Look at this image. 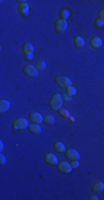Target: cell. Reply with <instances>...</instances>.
<instances>
[{
  "mask_svg": "<svg viewBox=\"0 0 104 200\" xmlns=\"http://www.w3.org/2000/svg\"><path fill=\"white\" fill-rule=\"evenodd\" d=\"M44 161H46L48 165H51V166H54V165H58V159L53 154H46L44 155Z\"/></svg>",
  "mask_w": 104,
  "mask_h": 200,
  "instance_id": "obj_9",
  "label": "cell"
},
{
  "mask_svg": "<svg viewBox=\"0 0 104 200\" xmlns=\"http://www.w3.org/2000/svg\"><path fill=\"white\" fill-rule=\"evenodd\" d=\"M18 11L22 16H27L29 13V6H28V3L26 1H19Z\"/></svg>",
  "mask_w": 104,
  "mask_h": 200,
  "instance_id": "obj_8",
  "label": "cell"
},
{
  "mask_svg": "<svg viewBox=\"0 0 104 200\" xmlns=\"http://www.w3.org/2000/svg\"><path fill=\"white\" fill-rule=\"evenodd\" d=\"M73 43H74V46L77 47V48H82V47H84V40H83V38H81V37H75L74 38V41H73Z\"/></svg>",
  "mask_w": 104,
  "mask_h": 200,
  "instance_id": "obj_18",
  "label": "cell"
},
{
  "mask_svg": "<svg viewBox=\"0 0 104 200\" xmlns=\"http://www.w3.org/2000/svg\"><path fill=\"white\" fill-rule=\"evenodd\" d=\"M65 157L69 160H71V161H73V160H79L80 154L77 150H74V149H69V150H65Z\"/></svg>",
  "mask_w": 104,
  "mask_h": 200,
  "instance_id": "obj_7",
  "label": "cell"
},
{
  "mask_svg": "<svg viewBox=\"0 0 104 200\" xmlns=\"http://www.w3.org/2000/svg\"><path fill=\"white\" fill-rule=\"evenodd\" d=\"M90 45H91L92 48H94V49H98L100 47L102 46V39L100 37H93L91 38L90 40Z\"/></svg>",
  "mask_w": 104,
  "mask_h": 200,
  "instance_id": "obj_11",
  "label": "cell"
},
{
  "mask_svg": "<svg viewBox=\"0 0 104 200\" xmlns=\"http://www.w3.org/2000/svg\"><path fill=\"white\" fill-rule=\"evenodd\" d=\"M58 170L61 173H70L72 171V167L71 163H68L65 161H61L58 163Z\"/></svg>",
  "mask_w": 104,
  "mask_h": 200,
  "instance_id": "obj_5",
  "label": "cell"
},
{
  "mask_svg": "<svg viewBox=\"0 0 104 200\" xmlns=\"http://www.w3.org/2000/svg\"><path fill=\"white\" fill-rule=\"evenodd\" d=\"M67 27H68V21L67 20H62V19L57 20V22H55V25H54L55 31L59 32V34L63 32V31L67 29Z\"/></svg>",
  "mask_w": 104,
  "mask_h": 200,
  "instance_id": "obj_6",
  "label": "cell"
},
{
  "mask_svg": "<svg viewBox=\"0 0 104 200\" xmlns=\"http://www.w3.org/2000/svg\"><path fill=\"white\" fill-rule=\"evenodd\" d=\"M62 104H63V98L59 93H54L50 99V107H51L52 110L58 111L59 109H61Z\"/></svg>",
  "mask_w": 104,
  "mask_h": 200,
  "instance_id": "obj_1",
  "label": "cell"
},
{
  "mask_svg": "<svg viewBox=\"0 0 104 200\" xmlns=\"http://www.w3.org/2000/svg\"><path fill=\"white\" fill-rule=\"evenodd\" d=\"M29 118H30V120L32 121V122L38 123V125L42 122V120H43V117L40 114H38V112H31Z\"/></svg>",
  "mask_w": 104,
  "mask_h": 200,
  "instance_id": "obj_10",
  "label": "cell"
},
{
  "mask_svg": "<svg viewBox=\"0 0 104 200\" xmlns=\"http://www.w3.org/2000/svg\"><path fill=\"white\" fill-rule=\"evenodd\" d=\"M2 149H3V142L0 141V150H2Z\"/></svg>",
  "mask_w": 104,
  "mask_h": 200,
  "instance_id": "obj_29",
  "label": "cell"
},
{
  "mask_svg": "<svg viewBox=\"0 0 104 200\" xmlns=\"http://www.w3.org/2000/svg\"><path fill=\"white\" fill-rule=\"evenodd\" d=\"M10 108V104L8 100H1L0 101V111L1 112H6V111L9 110Z\"/></svg>",
  "mask_w": 104,
  "mask_h": 200,
  "instance_id": "obj_16",
  "label": "cell"
},
{
  "mask_svg": "<svg viewBox=\"0 0 104 200\" xmlns=\"http://www.w3.org/2000/svg\"><path fill=\"white\" fill-rule=\"evenodd\" d=\"M12 127L16 130H23L29 127V123L25 118H18L12 122Z\"/></svg>",
  "mask_w": 104,
  "mask_h": 200,
  "instance_id": "obj_2",
  "label": "cell"
},
{
  "mask_svg": "<svg viewBox=\"0 0 104 200\" xmlns=\"http://www.w3.org/2000/svg\"><path fill=\"white\" fill-rule=\"evenodd\" d=\"M93 24H94V26L96 28H102L104 26V20H103V19H101V18H96Z\"/></svg>",
  "mask_w": 104,
  "mask_h": 200,
  "instance_id": "obj_20",
  "label": "cell"
},
{
  "mask_svg": "<svg viewBox=\"0 0 104 200\" xmlns=\"http://www.w3.org/2000/svg\"><path fill=\"white\" fill-rule=\"evenodd\" d=\"M62 98H63V100H65V101H70V100H71V96H69L68 93H64V95L62 96Z\"/></svg>",
  "mask_w": 104,
  "mask_h": 200,
  "instance_id": "obj_25",
  "label": "cell"
},
{
  "mask_svg": "<svg viewBox=\"0 0 104 200\" xmlns=\"http://www.w3.org/2000/svg\"><path fill=\"white\" fill-rule=\"evenodd\" d=\"M70 18V10L68 9H61L59 11V19H62V20H67V19Z\"/></svg>",
  "mask_w": 104,
  "mask_h": 200,
  "instance_id": "obj_13",
  "label": "cell"
},
{
  "mask_svg": "<svg viewBox=\"0 0 104 200\" xmlns=\"http://www.w3.org/2000/svg\"><path fill=\"white\" fill-rule=\"evenodd\" d=\"M22 50H23V55H25V53H33V46H32L30 42H26V43H23V46H22Z\"/></svg>",
  "mask_w": 104,
  "mask_h": 200,
  "instance_id": "obj_17",
  "label": "cell"
},
{
  "mask_svg": "<svg viewBox=\"0 0 104 200\" xmlns=\"http://www.w3.org/2000/svg\"><path fill=\"white\" fill-rule=\"evenodd\" d=\"M55 82L57 85L62 88H68L69 86H71V80L68 77H64V76H59V77L55 78Z\"/></svg>",
  "mask_w": 104,
  "mask_h": 200,
  "instance_id": "obj_3",
  "label": "cell"
},
{
  "mask_svg": "<svg viewBox=\"0 0 104 200\" xmlns=\"http://www.w3.org/2000/svg\"><path fill=\"white\" fill-rule=\"evenodd\" d=\"M53 148H54V150L57 151V152H65V147H64V145H63L61 141L54 142Z\"/></svg>",
  "mask_w": 104,
  "mask_h": 200,
  "instance_id": "obj_15",
  "label": "cell"
},
{
  "mask_svg": "<svg viewBox=\"0 0 104 200\" xmlns=\"http://www.w3.org/2000/svg\"><path fill=\"white\" fill-rule=\"evenodd\" d=\"M43 121L47 125H52V123H54V118L52 117V116H46V117L43 118Z\"/></svg>",
  "mask_w": 104,
  "mask_h": 200,
  "instance_id": "obj_21",
  "label": "cell"
},
{
  "mask_svg": "<svg viewBox=\"0 0 104 200\" xmlns=\"http://www.w3.org/2000/svg\"><path fill=\"white\" fill-rule=\"evenodd\" d=\"M34 67L37 68V70H43V69L46 68V62H44V61H38Z\"/></svg>",
  "mask_w": 104,
  "mask_h": 200,
  "instance_id": "obj_22",
  "label": "cell"
},
{
  "mask_svg": "<svg viewBox=\"0 0 104 200\" xmlns=\"http://www.w3.org/2000/svg\"><path fill=\"white\" fill-rule=\"evenodd\" d=\"M103 189H104V184L101 181L95 182L94 185H93V187H92V191L93 192H101V191H103Z\"/></svg>",
  "mask_w": 104,
  "mask_h": 200,
  "instance_id": "obj_14",
  "label": "cell"
},
{
  "mask_svg": "<svg viewBox=\"0 0 104 200\" xmlns=\"http://www.w3.org/2000/svg\"><path fill=\"white\" fill-rule=\"evenodd\" d=\"M0 161H1V165H5L6 163V157L3 156V155H0Z\"/></svg>",
  "mask_w": 104,
  "mask_h": 200,
  "instance_id": "obj_27",
  "label": "cell"
},
{
  "mask_svg": "<svg viewBox=\"0 0 104 200\" xmlns=\"http://www.w3.org/2000/svg\"><path fill=\"white\" fill-rule=\"evenodd\" d=\"M22 71H23V74H25L26 76H28V77H36V76H38L37 68L31 65L25 66L23 69H22Z\"/></svg>",
  "mask_w": 104,
  "mask_h": 200,
  "instance_id": "obj_4",
  "label": "cell"
},
{
  "mask_svg": "<svg viewBox=\"0 0 104 200\" xmlns=\"http://www.w3.org/2000/svg\"><path fill=\"white\" fill-rule=\"evenodd\" d=\"M23 58H25L26 60H32V59H33V53H25V55H23Z\"/></svg>",
  "mask_w": 104,
  "mask_h": 200,
  "instance_id": "obj_23",
  "label": "cell"
},
{
  "mask_svg": "<svg viewBox=\"0 0 104 200\" xmlns=\"http://www.w3.org/2000/svg\"><path fill=\"white\" fill-rule=\"evenodd\" d=\"M79 166H80L79 160H73V161L71 162V167H72V169H73V168H78Z\"/></svg>",
  "mask_w": 104,
  "mask_h": 200,
  "instance_id": "obj_24",
  "label": "cell"
},
{
  "mask_svg": "<svg viewBox=\"0 0 104 200\" xmlns=\"http://www.w3.org/2000/svg\"><path fill=\"white\" fill-rule=\"evenodd\" d=\"M89 199H90V200H98L99 198L96 197V196H91V197H90Z\"/></svg>",
  "mask_w": 104,
  "mask_h": 200,
  "instance_id": "obj_28",
  "label": "cell"
},
{
  "mask_svg": "<svg viewBox=\"0 0 104 200\" xmlns=\"http://www.w3.org/2000/svg\"><path fill=\"white\" fill-rule=\"evenodd\" d=\"M99 18H101L104 20V8H102V9L99 11Z\"/></svg>",
  "mask_w": 104,
  "mask_h": 200,
  "instance_id": "obj_26",
  "label": "cell"
},
{
  "mask_svg": "<svg viewBox=\"0 0 104 200\" xmlns=\"http://www.w3.org/2000/svg\"><path fill=\"white\" fill-rule=\"evenodd\" d=\"M65 91H67L65 93H68V95L71 96V97L77 95V89H75L74 87H72V86H69L68 88H65Z\"/></svg>",
  "mask_w": 104,
  "mask_h": 200,
  "instance_id": "obj_19",
  "label": "cell"
},
{
  "mask_svg": "<svg viewBox=\"0 0 104 200\" xmlns=\"http://www.w3.org/2000/svg\"><path fill=\"white\" fill-rule=\"evenodd\" d=\"M28 129H29V131H30L31 133H33V135H39V133H41V127H40L38 123L32 122L31 125H29Z\"/></svg>",
  "mask_w": 104,
  "mask_h": 200,
  "instance_id": "obj_12",
  "label": "cell"
}]
</instances>
